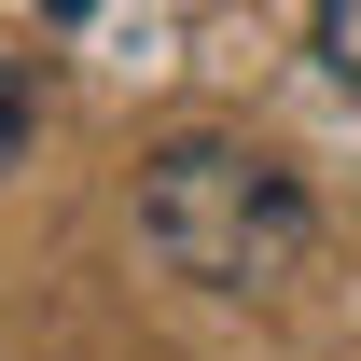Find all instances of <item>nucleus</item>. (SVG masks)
I'll use <instances>...</instances> for the list:
<instances>
[{
    "instance_id": "2",
    "label": "nucleus",
    "mask_w": 361,
    "mask_h": 361,
    "mask_svg": "<svg viewBox=\"0 0 361 361\" xmlns=\"http://www.w3.org/2000/svg\"><path fill=\"white\" fill-rule=\"evenodd\" d=\"M306 56L334 70V84L361 97V0H319V28H306Z\"/></svg>"
},
{
    "instance_id": "3",
    "label": "nucleus",
    "mask_w": 361,
    "mask_h": 361,
    "mask_svg": "<svg viewBox=\"0 0 361 361\" xmlns=\"http://www.w3.org/2000/svg\"><path fill=\"white\" fill-rule=\"evenodd\" d=\"M28 126H42V97H28V70H0V167L28 153Z\"/></svg>"
},
{
    "instance_id": "4",
    "label": "nucleus",
    "mask_w": 361,
    "mask_h": 361,
    "mask_svg": "<svg viewBox=\"0 0 361 361\" xmlns=\"http://www.w3.org/2000/svg\"><path fill=\"white\" fill-rule=\"evenodd\" d=\"M56 14H84V0H56Z\"/></svg>"
},
{
    "instance_id": "1",
    "label": "nucleus",
    "mask_w": 361,
    "mask_h": 361,
    "mask_svg": "<svg viewBox=\"0 0 361 361\" xmlns=\"http://www.w3.org/2000/svg\"><path fill=\"white\" fill-rule=\"evenodd\" d=\"M139 250L195 292H264L306 250V180L250 139H167L139 167Z\"/></svg>"
}]
</instances>
